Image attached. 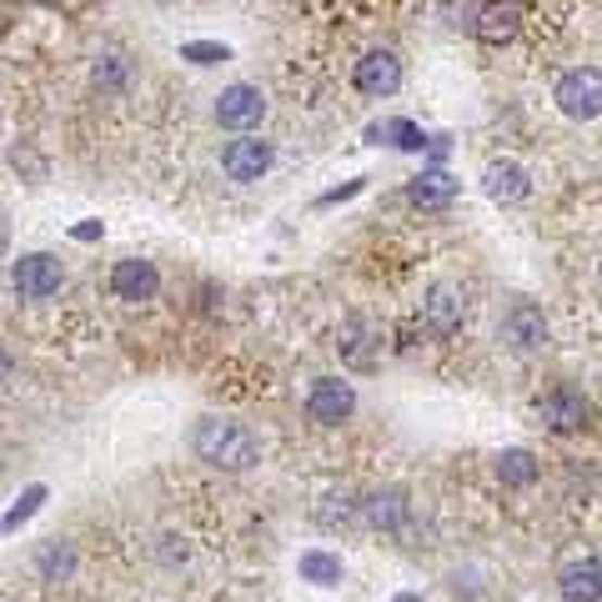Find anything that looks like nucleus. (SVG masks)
Instances as JSON below:
<instances>
[{
  "instance_id": "f257e3e1",
  "label": "nucleus",
  "mask_w": 602,
  "mask_h": 602,
  "mask_svg": "<svg viewBox=\"0 0 602 602\" xmlns=\"http://www.w3.org/2000/svg\"><path fill=\"white\" fill-rule=\"evenodd\" d=\"M191 447H197V457L206 462V467H222V472H247L262 462L256 432H247V427L231 417H201Z\"/></svg>"
},
{
  "instance_id": "f03ea898",
  "label": "nucleus",
  "mask_w": 602,
  "mask_h": 602,
  "mask_svg": "<svg viewBox=\"0 0 602 602\" xmlns=\"http://www.w3.org/2000/svg\"><path fill=\"white\" fill-rule=\"evenodd\" d=\"M552 101L563 105V116L573 121H598L602 116V71L598 66H577L557 80Z\"/></svg>"
},
{
  "instance_id": "7ed1b4c3",
  "label": "nucleus",
  "mask_w": 602,
  "mask_h": 602,
  "mask_svg": "<svg viewBox=\"0 0 602 602\" xmlns=\"http://www.w3.org/2000/svg\"><path fill=\"white\" fill-rule=\"evenodd\" d=\"M356 412V392L352 381L341 377H316V387L306 392V417L322 422V427H341V422Z\"/></svg>"
},
{
  "instance_id": "20e7f679",
  "label": "nucleus",
  "mask_w": 602,
  "mask_h": 602,
  "mask_svg": "<svg viewBox=\"0 0 602 602\" xmlns=\"http://www.w3.org/2000/svg\"><path fill=\"white\" fill-rule=\"evenodd\" d=\"M272 161H276V151H272V141H262V136H236V141L222 151V171L231 181H262L266 171H272Z\"/></svg>"
},
{
  "instance_id": "39448f33",
  "label": "nucleus",
  "mask_w": 602,
  "mask_h": 602,
  "mask_svg": "<svg viewBox=\"0 0 602 602\" xmlns=\"http://www.w3.org/2000/svg\"><path fill=\"white\" fill-rule=\"evenodd\" d=\"M61 281H66V272H61V262H55L51 251H30V256H21L15 262V291L26 301H46L61 291Z\"/></svg>"
},
{
  "instance_id": "423d86ee",
  "label": "nucleus",
  "mask_w": 602,
  "mask_h": 602,
  "mask_svg": "<svg viewBox=\"0 0 602 602\" xmlns=\"http://www.w3.org/2000/svg\"><path fill=\"white\" fill-rule=\"evenodd\" d=\"M502 341H507L512 352H542L548 347V316H542V306H532V301H517L507 316H502Z\"/></svg>"
},
{
  "instance_id": "0eeeda50",
  "label": "nucleus",
  "mask_w": 602,
  "mask_h": 602,
  "mask_svg": "<svg viewBox=\"0 0 602 602\" xmlns=\"http://www.w3.org/2000/svg\"><path fill=\"white\" fill-rule=\"evenodd\" d=\"M156 291H161V272H156V262L126 256V262L111 266V297H116V301H131V306H141V301H151Z\"/></svg>"
},
{
  "instance_id": "6e6552de",
  "label": "nucleus",
  "mask_w": 602,
  "mask_h": 602,
  "mask_svg": "<svg viewBox=\"0 0 602 602\" xmlns=\"http://www.w3.org/2000/svg\"><path fill=\"white\" fill-rule=\"evenodd\" d=\"M262 116L266 101L256 86H226L216 96V126H226V131H251V126H262Z\"/></svg>"
},
{
  "instance_id": "1a4fd4ad",
  "label": "nucleus",
  "mask_w": 602,
  "mask_h": 602,
  "mask_svg": "<svg viewBox=\"0 0 602 602\" xmlns=\"http://www.w3.org/2000/svg\"><path fill=\"white\" fill-rule=\"evenodd\" d=\"M537 412L548 422V432H557V437H573L588 427V397L573 392V387H552V392L537 402Z\"/></svg>"
},
{
  "instance_id": "9d476101",
  "label": "nucleus",
  "mask_w": 602,
  "mask_h": 602,
  "mask_svg": "<svg viewBox=\"0 0 602 602\" xmlns=\"http://www.w3.org/2000/svg\"><path fill=\"white\" fill-rule=\"evenodd\" d=\"M352 80H356V91L362 96L381 101V96H392L397 86H402V61H397L392 51H367L362 61H356Z\"/></svg>"
},
{
  "instance_id": "9b49d317",
  "label": "nucleus",
  "mask_w": 602,
  "mask_h": 602,
  "mask_svg": "<svg viewBox=\"0 0 602 602\" xmlns=\"http://www.w3.org/2000/svg\"><path fill=\"white\" fill-rule=\"evenodd\" d=\"M482 186H487V197L502 201V206H517V201L532 197V176H527L517 161H492V166L482 171Z\"/></svg>"
},
{
  "instance_id": "f8f14e48",
  "label": "nucleus",
  "mask_w": 602,
  "mask_h": 602,
  "mask_svg": "<svg viewBox=\"0 0 602 602\" xmlns=\"http://www.w3.org/2000/svg\"><path fill=\"white\" fill-rule=\"evenodd\" d=\"M406 201L422 211H442L457 201V176H447V171H422V176H412V186H406Z\"/></svg>"
},
{
  "instance_id": "ddd939ff",
  "label": "nucleus",
  "mask_w": 602,
  "mask_h": 602,
  "mask_svg": "<svg viewBox=\"0 0 602 602\" xmlns=\"http://www.w3.org/2000/svg\"><path fill=\"white\" fill-rule=\"evenodd\" d=\"M427 322H432V331H442V337H452V331L467 322V297H462V287H432L427 291Z\"/></svg>"
},
{
  "instance_id": "4468645a",
  "label": "nucleus",
  "mask_w": 602,
  "mask_h": 602,
  "mask_svg": "<svg viewBox=\"0 0 602 602\" xmlns=\"http://www.w3.org/2000/svg\"><path fill=\"white\" fill-rule=\"evenodd\" d=\"M517 5H482L477 11V21H472V36L477 40H487V46H502V40H512L517 36Z\"/></svg>"
},
{
  "instance_id": "2eb2a0df",
  "label": "nucleus",
  "mask_w": 602,
  "mask_h": 602,
  "mask_svg": "<svg viewBox=\"0 0 602 602\" xmlns=\"http://www.w3.org/2000/svg\"><path fill=\"white\" fill-rule=\"evenodd\" d=\"M362 512H367V523L377 527V532H402V527H406V498L397 492V487L372 492V498L362 502Z\"/></svg>"
},
{
  "instance_id": "dca6fc26",
  "label": "nucleus",
  "mask_w": 602,
  "mask_h": 602,
  "mask_svg": "<svg viewBox=\"0 0 602 602\" xmlns=\"http://www.w3.org/2000/svg\"><path fill=\"white\" fill-rule=\"evenodd\" d=\"M563 602H602V567L598 563H573L557 577Z\"/></svg>"
},
{
  "instance_id": "f3484780",
  "label": "nucleus",
  "mask_w": 602,
  "mask_h": 602,
  "mask_svg": "<svg viewBox=\"0 0 602 602\" xmlns=\"http://www.w3.org/2000/svg\"><path fill=\"white\" fill-rule=\"evenodd\" d=\"M301 582H316V588H337L341 582V557L337 552H301V563H297Z\"/></svg>"
},
{
  "instance_id": "a211bd4d",
  "label": "nucleus",
  "mask_w": 602,
  "mask_h": 602,
  "mask_svg": "<svg viewBox=\"0 0 602 602\" xmlns=\"http://www.w3.org/2000/svg\"><path fill=\"white\" fill-rule=\"evenodd\" d=\"M498 477L502 487H532L537 482V457L527 452V447H507L498 457Z\"/></svg>"
},
{
  "instance_id": "6ab92c4d",
  "label": "nucleus",
  "mask_w": 602,
  "mask_h": 602,
  "mask_svg": "<svg viewBox=\"0 0 602 602\" xmlns=\"http://www.w3.org/2000/svg\"><path fill=\"white\" fill-rule=\"evenodd\" d=\"M36 567H40V577H46V582H61V577L76 573V552H71V542H61V537H55V542H46V548L36 552Z\"/></svg>"
},
{
  "instance_id": "aec40b11",
  "label": "nucleus",
  "mask_w": 602,
  "mask_h": 602,
  "mask_svg": "<svg viewBox=\"0 0 602 602\" xmlns=\"http://www.w3.org/2000/svg\"><path fill=\"white\" fill-rule=\"evenodd\" d=\"M367 136L372 141H392V146H402V151H422V146H427V136H422L412 121H377Z\"/></svg>"
},
{
  "instance_id": "412c9836",
  "label": "nucleus",
  "mask_w": 602,
  "mask_h": 602,
  "mask_svg": "<svg viewBox=\"0 0 602 602\" xmlns=\"http://www.w3.org/2000/svg\"><path fill=\"white\" fill-rule=\"evenodd\" d=\"M91 80L101 91H126V80H131V66H126V55H101L91 71Z\"/></svg>"
},
{
  "instance_id": "4be33fe9",
  "label": "nucleus",
  "mask_w": 602,
  "mask_h": 602,
  "mask_svg": "<svg viewBox=\"0 0 602 602\" xmlns=\"http://www.w3.org/2000/svg\"><path fill=\"white\" fill-rule=\"evenodd\" d=\"M181 55H186V61H197V66H222V61H231V51L216 46V40H186Z\"/></svg>"
},
{
  "instance_id": "5701e85b",
  "label": "nucleus",
  "mask_w": 602,
  "mask_h": 602,
  "mask_svg": "<svg viewBox=\"0 0 602 602\" xmlns=\"http://www.w3.org/2000/svg\"><path fill=\"white\" fill-rule=\"evenodd\" d=\"M40 502H46V487H40V482H36V487H26V492L15 498V507L5 512V532H15V527H21V523L30 517V512L40 507Z\"/></svg>"
},
{
  "instance_id": "b1692460",
  "label": "nucleus",
  "mask_w": 602,
  "mask_h": 602,
  "mask_svg": "<svg viewBox=\"0 0 602 602\" xmlns=\"http://www.w3.org/2000/svg\"><path fill=\"white\" fill-rule=\"evenodd\" d=\"M96 236H101V222H80L76 226V241H96Z\"/></svg>"
},
{
  "instance_id": "393cba45",
  "label": "nucleus",
  "mask_w": 602,
  "mask_h": 602,
  "mask_svg": "<svg viewBox=\"0 0 602 602\" xmlns=\"http://www.w3.org/2000/svg\"><path fill=\"white\" fill-rule=\"evenodd\" d=\"M392 602H422V598H412V592H406V598H392Z\"/></svg>"
},
{
  "instance_id": "a878e982",
  "label": "nucleus",
  "mask_w": 602,
  "mask_h": 602,
  "mask_svg": "<svg viewBox=\"0 0 602 602\" xmlns=\"http://www.w3.org/2000/svg\"><path fill=\"white\" fill-rule=\"evenodd\" d=\"M598 272H602V262H598Z\"/></svg>"
}]
</instances>
